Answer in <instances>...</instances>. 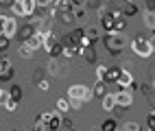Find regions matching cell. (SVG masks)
Returning <instances> with one entry per match:
<instances>
[{
	"instance_id": "cell-1",
	"label": "cell",
	"mask_w": 155,
	"mask_h": 131,
	"mask_svg": "<svg viewBox=\"0 0 155 131\" xmlns=\"http://www.w3.org/2000/svg\"><path fill=\"white\" fill-rule=\"evenodd\" d=\"M103 44L109 50V55H120L129 42H127V37L122 31H109V33L103 35Z\"/></svg>"
},
{
	"instance_id": "cell-2",
	"label": "cell",
	"mask_w": 155,
	"mask_h": 131,
	"mask_svg": "<svg viewBox=\"0 0 155 131\" xmlns=\"http://www.w3.org/2000/svg\"><path fill=\"white\" fill-rule=\"evenodd\" d=\"M131 50L136 53L138 57H142V59H149L155 50H153V46H151V42L147 37H133L131 39Z\"/></svg>"
},
{
	"instance_id": "cell-3",
	"label": "cell",
	"mask_w": 155,
	"mask_h": 131,
	"mask_svg": "<svg viewBox=\"0 0 155 131\" xmlns=\"http://www.w3.org/2000/svg\"><path fill=\"white\" fill-rule=\"evenodd\" d=\"M68 98L70 100H81V103H87L92 98V87L83 85V83H74L68 87Z\"/></svg>"
},
{
	"instance_id": "cell-4",
	"label": "cell",
	"mask_w": 155,
	"mask_h": 131,
	"mask_svg": "<svg viewBox=\"0 0 155 131\" xmlns=\"http://www.w3.org/2000/svg\"><path fill=\"white\" fill-rule=\"evenodd\" d=\"M44 50L53 57V59H57L61 53H64V46H61L57 39H55V35H53V31L50 33H44Z\"/></svg>"
},
{
	"instance_id": "cell-5",
	"label": "cell",
	"mask_w": 155,
	"mask_h": 131,
	"mask_svg": "<svg viewBox=\"0 0 155 131\" xmlns=\"http://www.w3.org/2000/svg\"><path fill=\"white\" fill-rule=\"evenodd\" d=\"M0 24H2V33L5 37H9V39H13L15 35H18V20L15 18H9V15H0Z\"/></svg>"
},
{
	"instance_id": "cell-6",
	"label": "cell",
	"mask_w": 155,
	"mask_h": 131,
	"mask_svg": "<svg viewBox=\"0 0 155 131\" xmlns=\"http://www.w3.org/2000/svg\"><path fill=\"white\" fill-rule=\"evenodd\" d=\"M114 98H116V107L127 109V107L133 105V92H129V90H118V92H114Z\"/></svg>"
},
{
	"instance_id": "cell-7",
	"label": "cell",
	"mask_w": 155,
	"mask_h": 131,
	"mask_svg": "<svg viewBox=\"0 0 155 131\" xmlns=\"http://www.w3.org/2000/svg\"><path fill=\"white\" fill-rule=\"evenodd\" d=\"M116 85H118L120 90H127V87H131V90H133V85H136V79H133V74L129 72V70H120Z\"/></svg>"
},
{
	"instance_id": "cell-8",
	"label": "cell",
	"mask_w": 155,
	"mask_h": 131,
	"mask_svg": "<svg viewBox=\"0 0 155 131\" xmlns=\"http://www.w3.org/2000/svg\"><path fill=\"white\" fill-rule=\"evenodd\" d=\"M13 77V64H11V59H2L0 61V81H7V79H11Z\"/></svg>"
},
{
	"instance_id": "cell-9",
	"label": "cell",
	"mask_w": 155,
	"mask_h": 131,
	"mask_svg": "<svg viewBox=\"0 0 155 131\" xmlns=\"http://www.w3.org/2000/svg\"><path fill=\"white\" fill-rule=\"evenodd\" d=\"M35 31H37V26H35V24L28 20V22H26L22 28H18V35H15V37H20V42H26V39H28L31 35H33Z\"/></svg>"
},
{
	"instance_id": "cell-10",
	"label": "cell",
	"mask_w": 155,
	"mask_h": 131,
	"mask_svg": "<svg viewBox=\"0 0 155 131\" xmlns=\"http://www.w3.org/2000/svg\"><path fill=\"white\" fill-rule=\"evenodd\" d=\"M114 24H116V18H111L109 11L105 9V11L101 13V28H103L105 33H109V31H114Z\"/></svg>"
},
{
	"instance_id": "cell-11",
	"label": "cell",
	"mask_w": 155,
	"mask_h": 131,
	"mask_svg": "<svg viewBox=\"0 0 155 131\" xmlns=\"http://www.w3.org/2000/svg\"><path fill=\"white\" fill-rule=\"evenodd\" d=\"M26 44L33 48V50H37V48H42L44 46V33L42 31H35L33 35H31L28 39H26Z\"/></svg>"
},
{
	"instance_id": "cell-12",
	"label": "cell",
	"mask_w": 155,
	"mask_h": 131,
	"mask_svg": "<svg viewBox=\"0 0 155 131\" xmlns=\"http://www.w3.org/2000/svg\"><path fill=\"white\" fill-rule=\"evenodd\" d=\"M142 22H144V26H147L149 31H155V11L153 9H147V11L142 13Z\"/></svg>"
},
{
	"instance_id": "cell-13",
	"label": "cell",
	"mask_w": 155,
	"mask_h": 131,
	"mask_svg": "<svg viewBox=\"0 0 155 131\" xmlns=\"http://www.w3.org/2000/svg\"><path fill=\"white\" fill-rule=\"evenodd\" d=\"M68 109H70V98L59 96V98L55 100V112H57V114H68Z\"/></svg>"
},
{
	"instance_id": "cell-14",
	"label": "cell",
	"mask_w": 155,
	"mask_h": 131,
	"mask_svg": "<svg viewBox=\"0 0 155 131\" xmlns=\"http://www.w3.org/2000/svg\"><path fill=\"white\" fill-rule=\"evenodd\" d=\"M120 70H122V68H107L105 77H103L105 85H107V83H116V81H118V74H120Z\"/></svg>"
},
{
	"instance_id": "cell-15",
	"label": "cell",
	"mask_w": 155,
	"mask_h": 131,
	"mask_svg": "<svg viewBox=\"0 0 155 131\" xmlns=\"http://www.w3.org/2000/svg\"><path fill=\"white\" fill-rule=\"evenodd\" d=\"M83 35H85V28H72L68 42H70L72 46H79V42H81V37H83Z\"/></svg>"
},
{
	"instance_id": "cell-16",
	"label": "cell",
	"mask_w": 155,
	"mask_h": 131,
	"mask_svg": "<svg viewBox=\"0 0 155 131\" xmlns=\"http://www.w3.org/2000/svg\"><path fill=\"white\" fill-rule=\"evenodd\" d=\"M18 55L22 57V59H33V55H35V50L31 48V46H28L26 42H22V44H20V48H18Z\"/></svg>"
},
{
	"instance_id": "cell-17",
	"label": "cell",
	"mask_w": 155,
	"mask_h": 131,
	"mask_svg": "<svg viewBox=\"0 0 155 131\" xmlns=\"http://www.w3.org/2000/svg\"><path fill=\"white\" fill-rule=\"evenodd\" d=\"M46 70H48V74H50V77H61V66H59L57 59H53V57H50V61H48Z\"/></svg>"
},
{
	"instance_id": "cell-18",
	"label": "cell",
	"mask_w": 155,
	"mask_h": 131,
	"mask_svg": "<svg viewBox=\"0 0 155 131\" xmlns=\"http://www.w3.org/2000/svg\"><path fill=\"white\" fill-rule=\"evenodd\" d=\"M101 35H103V28H96V26H90V28H85V37H87V39H92L94 44L101 39Z\"/></svg>"
},
{
	"instance_id": "cell-19",
	"label": "cell",
	"mask_w": 155,
	"mask_h": 131,
	"mask_svg": "<svg viewBox=\"0 0 155 131\" xmlns=\"http://www.w3.org/2000/svg\"><path fill=\"white\" fill-rule=\"evenodd\" d=\"M81 55L85 57V61H87V64H92V66H96V64H98V59H96V55H94V46L83 48V50H81Z\"/></svg>"
},
{
	"instance_id": "cell-20",
	"label": "cell",
	"mask_w": 155,
	"mask_h": 131,
	"mask_svg": "<svg viewBox=\"0 0 155 131\" xmlns=\"http://www.w3.org/2000/svg\"><path fill=\"white\" fill-rule=\"evenodd\" d=\"M114 107H116V98H114V94H105L103 96V109L105 112H114Z\"/></svg>"
},
{
	"instance_id": "cell-21",
	"label": "cell",
	"mask_w": 155,
	"mask_h": 131,
	"mask_svg": "<svg viewBox=\"0 0 155 131\" xmlns=\"http://www.w3.org/2000/svg\"><path fill=\"white\" fill-rule=\"evenodd\" d=\"M107 94V87H105V81H96L94 85H92V96H105Z\"/></svg>"
},
{
	"instance_id": "cell-22",
	"label": "cell",
	"mask_w": 155,
	"mask_h": 131,
	"mask_svg": "<svg viewBox=\"0 0 155 131\" xmlns=\"http://www.w3.org/2000/svg\"><path fill=\"white\" fill-rule=\"evenodd\" d=\"M22 7H24V15L26 18H33L35 15V9H37L35 0H22Z\"/></svg>"
},
{
	"instance_id": "cell-23",
	"label": "cell",
	"mask_w": 155,
	"mask_h": 131,
	"mask_svg": "<svg viewBox=\"0 0 155 131\" xmlns=\"http://www.w3.org/2000/svg\"><path fill=\"white\" fill-rule=\"evenodd\" d=\"M74 55H81V48H79V46H72V44L64 46V53H61V57L70 59V57H74Z\"/></svg>"
},
{
	"instance_id": "cell-24",
	"label": "cell",
	"mask_w": 155,
	"mask_h": 131,
	"mask_svg": "<svg viewBox=\"0 0 155 131\" xmlns=\"http://www.w3.org/2000/svg\"><path fill=\"white\" fill-rule=\"evenodd\" d=\"M11 13H13V15H18V18H26V15H24L22 0H13V2H11Z\"/></svg>"
},
{
	"instance_id": "cell-25",
	"label": "cell",
	"mask_w": 155,
	"mask_h": 131,
	"mask_svg": "<svg viewBox=\"0 0 155 131\" xmlns=\"http://www.w3.org/2000/svg\"><path fill=\"white\" fill-rule=\"evenodd\" d=\"M9 98H13V100H18V103H20V98H22V87H20L18 83H13L11 87H9Z\"/></svg>"
},
{
	"instance_id": "cell-26",
	"label": "cell",
	"mask_w": 155,
	"mask_h": 131,
	"mask_svg": "<svg viewBox=\"0 0 155 131\" xmlns=\"http://www.w3.org/2000/svg\"><path fill=\"white\" fill-rule=\"evenodd\" d=\"M116 129H118V123L114 118H107V120H103V123H101L98 131H116Z\"/></svg>"
},
{
	"instance_id": "cell-27",
	"label": "cell",
	"mask_w": 155,
	"mask_h": 131,
	"mask_svg": "<svg viewBox=\"0 0 155 131\" xmlns=\"http://www.w3.org/2000/svg\"><path fill=\"white\" fill-rule=\"evenodd\" d=\"M122 15H125V18H133V15H138V5H136V2H127V7L122 9Z\"/></svg>"
},
{
	"instance_id": "cell-28",
	"label": "cell",
	"mask_w": 155,
	"mask_h": 131,
	"mask_svg": "<svg viewBox=\"0 0 155 131\" xmlns=\"http://www.w3.org/2000/svg\"><path fill=\"white\" fill-rule=\"evenodd\" d=\"M46 127H48V131H57V129L61 127V118H59L57 114H53V116H50V120L46 123Z\"/></svg>"
},
{
	"instance_id": "cell-29",
	"label": "cell",
	"mask_w": 155,
	"mask_h": 131,
	"mask_svg": "<svg viewBox=\"0 0 155 131\" xmlns=\"http://www.w3.org/2000/svg\"><path fill=\"white\" fill-rule=\"evenodd\" d=\"M2 107L7 109V112H15L18 109V100H13V98H9V94L2 98Z\"/></svg>"
},
{
	"instance_id": "cell-30",
	"label": "cell",
	"mask_w": 155,
	"mask_h": 131,
	"mask_svg": "<svg viewBox=\"0 0 155 131\" xmlns=\"http://www.w3.org/2000/svg\"><path fill=\"white\" fill-rule=\"evenodd\" d=\"M57 18H61L64 24H72V22H74V9H72V11H61Z\"/></svg>"
},
{
	"instance_id": "cell-31",
	"label": "cell",
	"mask_w": 155,
	"mask_h": 131,
	"mask_svg": "<svg viewBox=\"0 0 155 131\" xmlns=\"http://www.w3.org/2000/svg\"><path fill=\"white\" fill-rule=\"evenodd\" d=\"M107 68H109V66H105V64H96V81H103V77H105Z\"/></svg>"
},
{
	"instance_id": "cell-32",
	"label": "cell",
	"mask_w": 155,
	"mask_h": 131,
	"mask_svg": "<svg viewBox=\"0 0 155 131\" xmlns=\"http://www.w3.org/2000/svg\"><path fill=\"white\" fill-rule=\"evenodd\" d=\"M122 131H142L138 123H133V120H129V123H125V127H122Z\"/></svg>"
},
{
	"instance_id": "cell-33",
	"label": "cell",
	"mask_w": 155,
	"mask_h": 131,
	"mask_svg": "<svg viewBox=\"0 0 155 131\" xmlns=\"http://www.w3.org/2000/svg\"><path fill=\"white\" fill-rule=\"evenodd\" d=\"M9 44H11V39H9V37H5L2 33H0V53H5V50L9 48Z\"/></svg>"
},
{
	"instance_id": "cell-34",
	"label": "cell",
	"mask_w": 155,
	"mask_h": 131,
	"mask_svg": "<svg viewBox=\"0 0 155 131\" xmlns=\"http://www.w3.org/2000/svg\"><path fill=\"white\" fill-rule=\"evenodd\" d=\"M53 2H55V0H35L37 9H50V7H53Z\"/></svg>"
},
{
	"instance_id": "cell-35",
	"label": "cell",
	"mask_w": 155,
	"mask_h": 131,
	"mask_svg": "<svg viewBox=\"0 0 155 131\" xmlns=\"http://www.w3.org/2000/svg\"><path fill=\"white\" fill-rule=\"evenodd\" d=\"M37 87L42 90V92H48V90H50V83L46 81V79H39V81H37Z\"/></svg>"
},
{
	"instance_id": "cell-36",
	"label": "cell",
	"mask_w": 155,
	"mask_h": 131,
	"mask_svg": "<svg viewBox=\"0 0 155 131\" xmlns=\"http://www.w3.org/2000/svg\"><path fill=\"white\" fill-rule=\"evenodd\" d=\"M50 116H53V112H44V114H39V116H37V123H44V125H46L48 120H50Z\"/></svg>"
},
{
	"instance_id": "cell-37",
	"label": "cell",
	"mask_w": 155,
	"mask_h": 131,
	"mask_svg": "<svg viewBox=\"0 0 155 131\" xmlns=\"http://www.w3.org/2000/svg\"><path fill=\"white\" fill-rule=\"evenodd\" d=\"M147 129H149V131H155V116H153V114L147 116Z\"/></svg>"
},
{
	"instance_id": "cell-38",
	"label": "cell",
	"mask_w": 155,
	"mask_h": 131,
	"mask_svg": "<svg viewBox=\"0 0 155 131\" xmlns=\"http://www.w3.org/2000/svg\"><path fill=\"white\" fill-rule=\"evenodd\" d=\"M33 131H48V127H46L44 123H37V120H35V127H33Z\"/></svg>"
},
{
	"instance_id": "cell-39",
	"label": "cell",
	"mask_w": 155,
	"mask_h": 131,
	"mask_svg": "<svg viewBox=\"0 0 155 131\" xmlns=\"http://www.w3.org/2000/svg\"><path fill=\"white\" fill-rule=\"evenodd\" d=\"M81 107H83L81 100H70V109H81Z\"/></svg>"
},
{
	"instance_id": "cell-40",
	"label": "cell",
	"mask_w": 155,
	"mask_h": 131,
	"mask_svg": "<svg viewBox=\"0 0 155 131\" xmlns=\"http://www.w3.org/2000/svg\"><path fill=\"white\" fill-rule=\"evenodd\" d=\"M61 125H64V127H68V129H72L74 120H72V118H64V120H61Z\"/></svg>"
},
{
	"instance_id": "cell-41",
	"label": "cell",
	"mask_w": 155,
	"mask_h": 131,
	"mask_svg": "<svg viewBox=\"0 0 155 131\" xmlns=\"http://www.w3.org/2000/svg\"><path fill=\"white\" fill-rule=\"evenodd\" d=\"M13 0H0V7H11Z\"/></svg>"
},
{
	"instance_id": "cell-42",
	"label": "cell",
	"mask_w": 155,
	"mask_h": 131,
	"mask_svg": "<svg viewBox=\"0 0 155 131\" xmlns=\"http://www.w3.org/2000/svg\"><path fill=\"white\" fill-rule=\"evenodd\" d=\"M149 42H151V46H153V50H155V31H153V35L149 37Z\"/></svg>"
},
{
	"instance_id": "cell-43",
	"label": "cell",
	"mask_w": 155,
	"mask_h": 131,
	"mask_svg": "<svg viewBox=\"0 0 155 131\" xmlns=\"http://www.w3.org/2000/svg\"><path fill=\"white\" fill-rule=\"evenodd\" d=\"M7 96V92H5V87H0V103H2V98Z\"/></svg>"
},
{
	"instance_id": "cell-44",
	"label": "cell",
	"mask_w": 155,
	"mask_h": 131,
	"mask_svg": "<svg viewBox=\"0 0 155 131\" xmlns=\"http://www.w3.org/2000/svg\"><path fill=\"white\" fill-rule=\"evenodd\" d=\"M2 59H5V55H2V53H0V61H2Z\"/></svg>"
},
{
	"instance_id": "cell-45",
	"label": "cell",
	"mask_w": 155,
	"mask_h": 131,
	"mask_svg": "<svg viewBox=\"0 0 155 131\" xmlns=\"http://www.w3.org/2000/svg\"><path fill=\"white\" fill-rule=\"evenodd\" d=\"M125 2H136V0H125Z\"/></svg>"
},
{
	"instance_id": "cell-46",
	"label": "cell",
	"mask_w": 155,
	"mask_h": 131,
	"mask_svg": "<svg viewBox=\"0 0 155 131\" xmlns=\"http://www.w3.org/2000/svg\"><path fill=\"white\" fill-rule=\"evenodd\" d=\"M13 131H22V129H13Z\"/></svg>"
},
{
	"instance_id": "cell-47",
	"label": "cell",
	"mask_w": 155,
	"mask_h": 131,
	"mask_svg": "<svg viewBox=\"0 0 155 131\" xmlns=\"http://www.w3.org/2000/svg\"><path fill=\"white\" fill-rule=\"evenodd\" d=\"M68 131H77V129H68Z\"/></svg>"
},
{
	"instance_id": "cell-48",
	"label": "cell",
	"mask_w": 155,
	"mask_h": 131,
	"mask_svg": "<svg viewBox=\"0 0 155 131\" xmlns=\"http://www.w3.org/2000/svg\"><path fill=\"white\" fill-rule=\"evenodd\" d=\"M153 87H155V79H153Z\"/></svg>"
},
{
	"instance_id": "cell-49",
	"label": "cell",
	"mask_w": 155,
	"mask_h": 131,
	"mask_svg": "<svg viewBox=\"0 0 155 131\" xmlns=\"http://www.w3.org/2000/svg\"><path fill=\"white\" fill-rule=\"evenodd\" d=\"M0 31H2V24H0Z\"/></svg>"
},
{
	"instance_id": "cell-50",
	"label": "cell",
	"mask_w": 155,
	"mask_h": 131,
	"mask_svg": "<svg viewBox=\"0 0 155 131\" xmlns=\"http://www.w3.org/2000/svg\"><path fill=\"white\" fill-rule=\"evenodd\" d=\"M103 2H109V0H103Z\"/></svg>"
},
{
	"instance_id": "cell-51",
	"label": "cell",
	"mask_w": 155,
	"mask_h": 131,
	"mask_svg": "<svg viewBox=\"0 0 155 131\" xmlns=\"http://www.w3.org/2000/svg\"><path fill=\"white\" fill-rule=\"evenodd\" d=\"M153 116H155V112H153Z\"/></svg>"
},
{
	"instance_id": "cell-52",
	"label": "cell",
	"mask_w": 155,
	"mask_h": 131,
	"mask_svg": "<svg viewBox=\"0 0 155 131\" xmlns=\"http://www.w3.org/2000/svg\"><path fill=\"white\" fill-rule=\"evenodd\" d=\"M0 15H2V13H0Z\"/></svg>"
},
{
	"instance_id": "cell-53",
	"label": "cell",
	"mask_w": 155,
	"mask_h": 131,
	"mask_svg": "<svg viewBox=\"0 0 155 131\" xmlns=\"http://www.w3.org/2000/svg\"><path fill=\"white\" fill-rule=\"evenodd\" d=\"M116 131H118V129H116Z\"/></svg>"
}]
</instances>
